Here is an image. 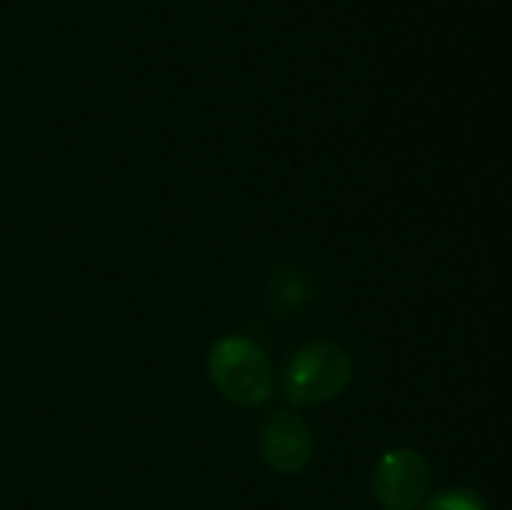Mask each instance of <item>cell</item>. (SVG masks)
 I'll return each instance as SVG.
<instances>
[{"mask_svg":"<svg viewBox=\"0 0 512 510\" xmlns=\"http://www.w3.org/2000/svg\"><path fill=\"white\" fill-rule=\"evenodd\" d=\"M260 455L280 475L303 473L313 458L315 440L310 428L293 410H278L260 425Z\"/></svg>","mask_w":512,"mask_h":510,"instance_id":"obj_4","label":"cell"},{"mask_svg":"<svg viewBox=\"0 0 512 510\" xmlns=\"http://www.w3.org/2000/svg\"><path fill=\"white\" fill-rule=\"evenodd\" d=\"M208 375L230 403L243 408H255L273 393V365L268 353L245 335H228L213 345Z\"/></svg>","mask_w":512,"mask_h":510,"instance_id":"obj_1","label":"cell"},{"mask_svg":"<svg viewBox=\"0 0 512 510\" xmlns=\"http://www.w3.org/2000/svg\"><path fill=\"white\" fill-rule=\"evenodd\" d=\"M353 363L333 340H318L293 355L285 373V395L295 405H318L348 388Z\"/></svg>","mask_w":512,"mask_h":510,"instance_id":"obj_2","label":"cell"},{"mask_svg":"<svg viewBox=\"0 0 512 510\" xmlns=\"http://www.w3.org/2000/svg\"><path fill=\"white\" fill-rule=\"evenodd\" d=\"M420 510H488V503L480 493L470 488H443L423 500Z\"/></svg>","mask_w":512,"mask_h":510,"instance_id":"obj_5","label":"cell"},{"mask_svg":"<svg viewBox=\"0 0 512 510\" xmlns=\"http://www.w3.org/2000/svg\"><path fill=\"white\" fill-rule=\"evenodd\" d=\"M430 483L433 473L418 450H388L375 465L373 493L385 510H415L428 498Z\"/></svg>","mask_w":512,"mask_h":510,"instance_id":"obj_3","label":"cell"}]
</instances>
